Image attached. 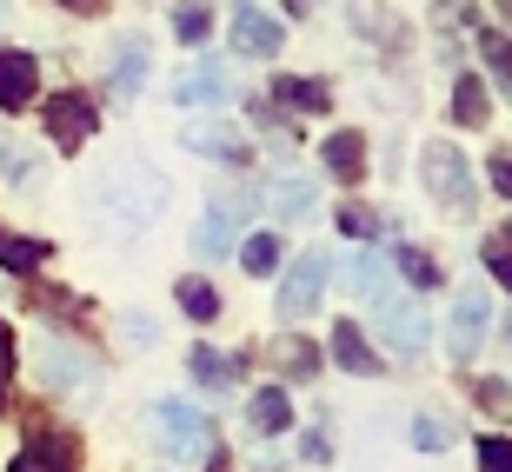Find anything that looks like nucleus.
<instances>
[{"mask_svg":"<svg viewBox=\"0 0 512 472\" xmlns=\"http://www.w3.org/2000/svg\"><path fill=\"white\" fill-rule=\"evenodd\" d=\"M94 200H100V213H107L114 227L140 233V227H153V220L167 213V180H160L153 167H107L94 180Z\"/></svg>","mask_w":512,"mask_h":472,"instance_id":"nucleus-1","label":"nucleus"},{"mask_svg":"<svg viewBox=\"0 0 512 472\" xmlns=\"http://www.w3.org/2000/svg\"><path fill=\"white\" fill-rule=\"evenodd\" d=\"M153 433H160V453H167L173 466L213 459V419L200 413V406H187V399H160V406H153Z\"/></svg>","mask_w":512,"mask_h":472,"instance_id":"nucleus-2","label":"nucleus"},{"mask_svg":"<svg viewBox=\"0 0 512 472\" xmlns=\"http://www.w3.org/2000/svg\"><path fill=\"white\" fill-rule=\"evenodd\" d=\"M34 373L47 379L60 399H80V406H94V399H100V366L80 353V346H67V340H47V346H40V353H34Z\"/></svg>","mask_w":512,"mask_h":472,"instance_id":"nucleus-3","label":"nucleus"},{"mask_svg":"<svg viewBox=\"0 0 512 472\" xmlns=\"http://www.w3.org/2000/svg\"><path fill=\"white\" fill-rule=\"evenodd\" d=\"M419 167H426V193H433L439 207L466 213V207L479 200V187H473V167H466V153H459L453 140H426V153H419Z\"/></svg>","mask_w":512,"mask_h":472,"instance_id":"nucleus-4","label":"nucleus"},{"mask_svg":"<svg viewBox=\"0 0 512 472\" xmlns=\"http://www.w3.org/2000/svg\"><path fill=\"white\" fill-rule=\"evenodd\" d=\"M373 306H380V340L393 346L399 359H419V353H426V333H433L426 306H419V300H399V293H373Z\"/></svg>","mask_w":512,"mask_h":472,"instance_id":"nucleus-5","label":"nucleus"},{"mask_svg":"<svg viewBox=\"0 0 512 472\" xmlns=\"http://www.w3.org/2000/svg\"><path fill=\"white\" fill-rule=\"evenodd\" d=\"M486 333H493V300H486L479 286H466V293L453 300V320H446V353H453V366L479 359Z\"/></svg>","mask_w":512,"mask_h":472,"instance_id":"nucleus-6","label":"nucleus"},{"mask_svg":"<svg viewBox=\"0 0 512 472\" xmlns=\"http://www.w3.org/2000/svg\"><path fill=\"white\" fill-rule=\"evenodd\" d=\"M180 140H187V153H207L220 167H253V140L233 127V120H187Z\"/></svg>","mask_w":512,"mask_h":472,"instance_id":"nucleus-7","label":"nucleus"},{"mask_svg":"<svg viewBox=\"0 0 512 472\" xmlns=\"http://www.w3.org/2000/svg\"><path fill=\"white\" fill-rule=\"evenodd\" d=\"M326 273H333V253H320V246L293 260V273H286V286H280V313H286V320H306V313L320 306Z\"/></svg>","mask_w":512,"mask_h":472,"instance_id":"nucleus-8","label":"nucleus"},{"mask_svg":"<svg viewBox=\"0 0 512 472\" xmlns=\"http://www.w3.org/2000/svg\"><path fill=\"white\" fill-rule=\"evenodd\" d=\"M286 47V27L273 14H260V7H247L240 0V14H233V54H247V60H273Z\"/></svg>","mask_w":512,"mask_h":472,"instance_id":"nucleus-9","label":"nucleus"},{"mask_svg":"<svg viewBox=\"0 0 512 472\" xmlns=\"http://www.w3.org/2000/svg\"><path fill=\"white\" fill-rule=\"evenodd\" d=\"M47 127H54L60 147H80V140L94 133V100L74 94V87H67V94H54V100H47Z\"/></svg>","mask_w":512,"mask_h":472,"instance_id":"nucleus-10","label":"nucleus"},{"mask_svg":"<svg viewBox=\"0 0 512 472\" xmlns=\"http://www.w3.org/2000/svg\"><path fill=\"white\" fill-rule=\"evenodd\" d=\"M173 100H180V107H220V100H233V80H227V67H213V60H200L193 74H180V80H173Z\"/></svg>","mask_w":512,"mask_h":472,"instance_id":"nucleus-11","label":"nucleus"},{"mask_svg":"<svg viewBox=\"0 0 512 472\" xmlns=\"http://www.w3.org/2000/svg\"><path fill=\"white\" fill-rule=\"evenodd\" d=\"M74 459H80V446L67 433H34V439H27V453H20L7 472H74Z\"/></svg>","mask_w":512,"mask_h":472,"instance_id":"nucleus-12","label":"nucleus"},{"mask_svg":"<svg viewBox=\"0 0 512 472\" xmlns=\"http://www.w3.org/2000/svg\"><path fill=\"white\" fill-rule=\"evenodd\" d=\"M34 94H40V60L34 54H0V107L20 114Z\"/></svg>","mask_w":512,"mask_h":472,"instance_id":"nucleus-13","label":"nucleus"},{"mask_svg":"<svg viewBox=\"0 0 512 472\" xmlns=\"http://www.w3.org/2000/svg\"><path fill=\"white\" fill-rule=\"evenodd\" d=\"M333 359H340L346 373H360V379H380V373H386V359L373 353V346H366L360 326H346V320L333 326Z\"/></svg>","mask_w":512,"mask_h":472,"instance_id":"nucleus-14","label":"nucleus"},{"mask_svg":"<svg viewBox=\"0 0 512 472\" xmlns=\"http://www.w3.org/2000/svg\"><path fill=\"white\" fill-rule=\"evenodd\" d=\"M273 100H280V107H293V114H326V107H333V87H326V80H293V74H280V80H273Z\"/></svg>","mask_w":512,"mask_h":472,"instance_id":"nucleus-15","label":"nucleus"},{"mask_svg":"<svg viewBox=\"0 0 512 472\" xmlns=\"http://www.w3.org/2000/svg\"><path fill=\"white\" fill-rule=\"evenodd\" d=\"M320 160H326V173H340L346 187L366 180V140H360V133H333V140L320 147Z\"/></svg>","mask_w":512,"mask_h":472,"instance_id":"nucleus-16","label":"nucleus"},{"mask_svg":"<svg viewBox=\"0 0 512 472\" xmlns=\"http://www.w3.org/2000/svg\"><path fill=\"white\" fill-rule=\"evenodd\" d=\"M313 200H320L313 180H273V187H266V213H273V220H300V213H313Z\"/></svg>","mask_w":512,"mask_h":472,"instance_id":"nucleus-17","label":"nucleus"},{"mask_svg":"<svg viewBox=\"0 0 512 472\" xmlns=\"http://www.w3.org/2000/svg\"><path fill=\"white\" fill-rule=\"evenodd\" d=\"M247 419H253V433H286V426H293V399H286L280 386H260V393L247 399Z\"/></svg>","mask_w":512,"mask_h":472,"instance_id":"nucleus-18","label":"nucleus"},{"mask_svg":"<svg viewBox=\"0 0 512 472\" xmlns=\"http://www.w3.org/2000/svg\"><path fill=\"white\" fill-rule=\"evenodd\" d=\"M493 120V100L479 87V74H459L453 80V127H486Z\"/></svg>","mask_w":512,"mask_h":472,"instance_id":"nucleus-19","label":"nucleus"},{"mask_svg":"<svg viewBox=\"0 0 512 472\" xmlns=\"http://www.w3.org/2000/svg\"><path fill=\"white\" fill-rule=\"evenodd\" d=\"M0 180H7V187H40V153L0 133Z\"/></svg>","mask_w":512,"mask_h":472,"instance_id":"nucleus-20","label":"nucleus"},{"mask_svg":"<svg viewBox=\"0 0 512 472\" xmlns=\"http://www.w3.org/2000/svg\"><path fill=\"white\" fill-rule=\"evenodd\" d=\"M140 87H147V47L114 40V94H140Z\"/></svg>","mask_w":512,"mask_h":472,"instance_id":"nucleus-21","label":"nucleus"},{"mask_svg":"<svg viewBox=\"0 0 512 472\" xmlns=\"http://www.w3.org/2000/svg\"><path fill=\"white\" fill-rule=\"evenodd\" d=\"M187 366L200 373V386H213V393H227L233 379H240V359L213 353V346H193V353H187Z\"/></svg>","mask_w":512,"mask_h":472,"instance_id":"nucleus-22","label":"nucleus"},{"mask_svg":"<svg viewBox=\"0 0 512 472\" xmlns=\"http://www.w3.org/2000/svg\"><path fill=\"white\" fill-rule=\"evenodd\" d=\"M393 266L406 273V280L419 286V293H433V286H446V273H439V260L426 253V246H393Z\"/></svg>","mask_w":512,"mask_h":472,"instance_id":"nucleus-23","label":"nucleus"},{"mask_svg":"<svg viewBox=\"0 0 512 472\" xmlns=\"http://www.w3.org/2000/svg\"><path fill=\"white\" fill-rule=\"evenodd\" d=\"M193 246H200L207 260H220V253L233 246V213H227V207H207V220H200V233H193Z\"/></svg>","mask_w":512,"mask_h":472,"instance_id":"nucleus-24","label":"nucleus"},{"mask_svg":"<svg viewBox=\"0 0 512 472\" xmlns=\"http://www.w3.org/2000/svg\"><path fill=\"white\" fill-rule=\"evenodd\" d=\"M346 293H360V300L386 293V260H380V253H360V260L346 266Z\"/></svg>","mask_w":512,"mask_h":472,"instance_id":"nucleus-25","label":"nucleus"},{"mask_svg":"<svg viewBox=\"0 0 512 472\" xmlns=\"http://www.w3.org/2000/svg\"><path fill=\"white\" fill-rule=\"evenodd\" d=\"M240 266H247L253 280H266V273L280 266V233H253V240L240 246Z\"/></svg>","mask_w":512,"mask_h":472,"instance_id":"nucleus-26","label":"nucleus"},{"mask_svg":"<svg viewBox=\"0 0 512 472\" xmlns=\"http://www.w3.org/2000/svg\"><path fill=\"white\" fill-rule=\"evenodd\" d=\"M40 260H47V246H40V240H14V233H0V266H7V273H34Z\"/></svg>","mask_w":512,"mask_h":472,"instance_id":"nucleus-27","label":"nucleus"},{"mask_svg":"<svg viewBox=\"0 0 512 472\" xmlns=\"http://www.w3.org/2000/svg\"><path fill=\"white\" fill-rule=\"evenodd\" d=\"M180 313H193L200 326H207V320H220V293H213L207 280H180Z\"/></svg>","mask_w":512,"mask_h":472,"instance_id":"nucleus-28","label":"nucleus"},{"mask_svg":"<svg viewBox=\"0 0 512 472\" xmlns=\"http://www.w3.org/2000/svg\"><path fill=\"white\" fill-rule=\"evenodd\" d=\"M173 34L187 40V47H200V40L213 34V20H207V7H200V0H180V7H173Z\"/></svg>","mask_w":512,"mask_h":472,"instance_id":"nucleus-29","label":"nucleus"},{"mask_svg":"<svg viewBox=\"0 0 512 472\" xmlns=\"http://www.w3.org/2000/svg\"><path fill=\"white\" fill-rule=\"evenodd\" d=\"M479 60L493 67L499 87H512V40L506 34H493V27H486V34H479Z\"/></svg>","mask_w":512,"mask_h":472,"instance_id":"nucleus-30","label":"nucleus"},{"mask_svg":"<svg viewBox=\"0 0 512 472\" xmlns=\"http://www.w3.org/2000/svg\"><path fill=\"white\" fill-rule=\"evenodd\" d=\"M346 20H353V34L380 40L386 34V0H346Z\"/></svg>","mask_w":512,"mask_h":472,"instance_id":"nucleus-31","label":"nucleus"},{"mask_svg":"<svg viewBox=\"0 0 512 472\" xmlns=\"http://www.w3.org/2000/svg\"><path fill=\"white\" fill-rule=\"evenodd\" d=\"M479 406L493 419H512V379H486V386H479Z\"/></svg>","mask_w":512,"mask_h":472,"instance_id":"nucleus-32","label":"nucleus"},{"mask_svg":"<svg viewBox=\"0 0 512 472\" xmlns=\"http://www.w3.org/2000/svg\"><path fill=\"white\" fill-rule=\"evenodd\" d=\"M413 446H419V453H446L453 439H446V426H439V419L419 413V419H413Z\"/></svg>","mask_w":512,"mask_h":472,"instance_id":"nucleus-33","label":"nucleus"},{"mask_svg":"<svg viewBox=\"0 0 512 472\" xmlns=\"http://www.w3.org/2000/svg\"><path fill=\"white\" fill-rule=\"evenodd\" d=\"M340 233H346V240H373V233H380V220H373L366 207H340Z\"/></svg>","mask_w":512,"mask_h":472,"instance_id":"nucleus-34","label":"nucleus"},{"mask_svg":"<svg viewBox=\"0 0 512 472\" xmlns=\"http://www.w3.org/2000/svg\"><path fill=\"white\" fill-rule=\"evenodd\" d=\"M479 472H512V439H479Z\"/></svg>","mask_w":512,"mask_h":472,"instance_id":"nucleus-35","label":"nucleus"},{"mask_svg":"<svg viewBox=\"0 0 512 472\" xmlns=\"http://www.w3.org/2000/svg\"><path fill=\"white\" fill-rule=\"evenodd\" d=\"M486 266H493V280L512 293V240H486Z\"/></svg>","mask_w":512,"mask_h":472,"instance_id":"nucleus-36","label":"nucleus"},{"mask_svg":"<svg viewBox=\"0 0 512 472\" xmlns=\"http://www.w3.org/2000/svg\"><path fill=\"white\" fill-rule=\"evenodd\" d=\"M486 180H493L499 200H512V160H506V153H493V160H486Z\"/></svg>","mask_w":512,"mask_h":472,"instance_id":"nucleus-37","label":"nucleus"},{"mask_svg":"<svg viewBox=\"0 0 512 472\" xmlns=\"http://www.w3.org/2000/svg\"><path fill=\"white\" fill-rule=\"evenodd\" d=\"M7 386H14V333L0 326V406H7Z\"/></svg>","mask_w":512,"mask_h":472,"instance_id":"nucleus-38","label":"nucleus"},{"mask_svg":"<svg viewBox=\"0 0 512 472\" xmlns=\"http://www.w3.org/2000/svg\"><path fill=\"white\" fill-rule=\"evenodd\" d=\"M286 366H293V373H313V366H320V353H313V346H306V340H293V346H286Z\"/></svg>","mask_w":512,"mask_h":472,"instance_id":"nucleus-39","label":"nucleus"},{"mask_svg":"<svg viewBox=\"0 0 512 472\" xmlns=\"http://www.w3.org/2000/svg\"><path fill=\"white\" fill-rule=\"evenodd\" d=\"M300 453L313 459V466H326V459H333V446H326V433H306V439H300Z\"/></svg>","mask_w":512,"mask_h":472,"instance_id":"nucleus-40","label":"nucleus"},{"mask_svg":"<svg viewBox=\"0 0 512 472\" xmlns=\"http://www.w3.org/2000/svg\"><path fill=\"white\" fill-rule=\"evenodd\" d=\"M127 346H140V353H147V346H153V320H127Z\"/></svg>","mask_w":512,"mask_h":472,"instance_id":"nucleus-41","label":"nucleus"},{"mask_svg":"<svg viewBox=\"0 0 512 472\" xmlns=\"http://www.w3.org/2000/svg\"><path fill=\"white\" fill-rule=\"evenodd\" d=\"M60 7H74V14H100V0H60Z\"/></svg>","mask_w":512,"mask_h":472,"instance_id":"nucleus-42","label":"nucleus"},{"mask_svg":"<svg viewBox=\"0 0 512 472\" xmlns=\"http://www.w3.org/2000/svg\"><path fill=\"white\" fill-rule=\"evenodd\" d=\"M306 7H320V0H286V14H306Z\"/></svg>","mask_w":512,"mask_h":472,"instance_id":"nucleus-43","label":"nucleus"},{"mask_svg":"<svg viewBox=\"0 0 512 472\" xmlns=\"http://www.w3.org/2000/svg\"><path fill=\"white\" fill-rule=\"evenodd\" d=\"M499 14H506V27H512V0H499Z\"/></svg>","mask_w":512,"mask_h":472,"instance_id":"nucleus-44","label":"nucleus"},{"mask_svg":"<svg viewBox=\"0 0 512 472\" xmlns=\"http://www.w3.org/2000/svg\"><path fill=\"white\" fill-rule=\"evenodd\" d=\"M506 240H512V220H506Z\"/></svg>","mask_w":512,"mask_h":472,"instance_id":"nucleus-45","label":"nucleus"}]
</instances>
